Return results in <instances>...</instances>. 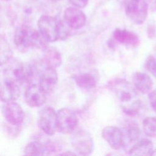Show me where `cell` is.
<instances>
[{
  "instance_id": "obj_1",
  "label": "cell",
  "mask_w": 156,
  "mask_h": 156,
  "mask_svg": "<svg viewBox=\"0 0 156 156\" xmlns=\"http://www.w3.org/2000/svg\"><path fill=\"white\" fill-rule=\"evenodd\" d=\"M108 86L119 101L124 113L130 116L138 113L141 108V102L138 98L137 90L134 86L122 79L112 80Z\"/></svg>"
},
{
  "instance_id": "obj_2",
  "label": "cell",
  "mask_w": 156,
  "mask_h": 156,
  "mask_svg": "<svg viewBox=\"0 0 156 156\" xmlns=\"http://www.w3.org/2000/svg\"><path fill=\"white\" fill-rule=\"evenodd\" d=\"M3 65L5 66L3 70L4 79L12 80L20 85L30 84L37 73V69L29 63L12 58Z\"/></svg>"
},
{
  "instance_id": "obj_3",
  "label": "cell",
  "mask_w": 156,
  "mask_h": 156,
  "mask_svg": "<svg viewBox=\"0 0 156 156\" xmlns=\"http://www.w3.org/2000/svg\"><path fill=\"white\" fill-rule=\"evenodd\" d=\"M13 43L20 49H26L32 48L43 49L48 43L38 30L30 27L23 26L15 31Z\"/></svg>"
},
{
  "instance_id": "obj_4",
  "label": "cell",
  "mask_w": 156,
  "mask_h": 156,
  "mask_svg": "<svg viewBox=\"0 0 156 156\" xmlns=\"http://www.w3.org/2000/svg\"><path fill=\"white\" fill-rule=\"evenodd\" d=\"M38 31L48 43L60 39V21L50 15H42L37 22Z\"/></svg>"
},
{
  "instance_id": "obj_5",
  "label": "cell",
  "mask_w": 156,
  "mask_h": 156,
  "mask_svg": "<svg viewBox=\"0 0 156 156\" xmlns=\"http://www.w3.org/2000/svg\"><path fill=\"white\" fill-rule=\"evenodd\" d=\"M71 143L74 149L80 155L90 154L94 149L93 137L84 129H79L72 133Z\"/></svg>"
},
{
  "instance_id": "obj_6",
  "label": "cell",
  "mask_w": 156,
  "mask_h": 156,
  "mask_svg": "<svg viewBox=\"0 0 156 156\" xmlns=\"http://www.w3.org/2000/svg\"><path fill=\"white\" fill-rule=\"evenodd\" d=\"M79 124L76 114L68 108H62L57 112V131L63 134L72 133Z\"/></svg>"
},
{
  "instance_id": "obj_7",
  "label": "cell",
  "mask_w": 156,
  "mask_h": 156,
  "mask_svg": "<svg viewBox=\"0 0 156 156\" xmlns=\"http://www.w3.org/2000/svg\"><path fill=\"white\" fill-rule=\"evenodd\" d=\"M148 8L145 0H129L126 5L125 13L132 23L141 24L147 16Z\"/></svg>"
},
{
  "instance_id": "obj_8",
  "label": "cell",
  "mask_w": 156,
  "mask_h": 156,
  "mask_svg": "<svg viewBox=\"0 0 156 156\" xmlns=\"http://www.w3.org/2000/svg\"><path fill=\"white\" fill-rule=\"evenodd\" d=\"M38 125L47 135H53L57 131V112L51 107H45L39 113Z\"/></svg>"
},
{
  "instance_id": "obj_9",
  "label": "cell",
  "mask_w": 156,
  "mask_h": 156,
  "mask_svg": "<svg viewBox=\"0 0 156 156\" xmlns=\"http://www.w3.org/2000/svg\"><path fill=\"white\" fill-rule=\"evenodd\" d=\"M4 103L1 111L5 121L13 126H20L24 119V112L22 107L15 101Z\"/></svg>"
},
{
  "instance_id": "obj_10",
  "label": "cell",
  "mask_w": 156,
  "mask_h": 156,
  "mask_svg": "<svg viewBox=\"0 0 156 156\" xmlns=\"http://www.w3.org/2000/svg\"><path fill=\"white\" fill-rule=\"evenodd\" d=\"M46 94L39 85L30 83L25 89L24 99L26 104L30 107H39L45 103Z\"/></svg>"
},
{
  "instance_id": "obj_11",
  "label": "cell",
  "mask_w": 156,
  "mask_h": 156,
  "mask_svg": "<svg viewBox=\"0 0 156 156\" xmlns=\"http://www.w3.org/2000/svg\"><path fill=\"white\" fill-rule=\"evenodd\" d=\"M38 82L39 86L46 94L51 93L58 82V75L55 68L44 65V68L39 74Z\"/></svg>"
},
{
  "instance_id": "obj_12",
  "label": "cell",
  "mask_w": 156,
  "mask_h": 156,
  "mask_svg": "<svg viewBox=\"0 0 156 156\" xmlns=\"http://www.w3.org/2000/svg\"><path fill=\"white\" fill-rule=\"evenodd\" d=\"M86 16L80 8L73 6L67 7L63 13V21L71 30L82 28L86 23Z\"/></svg>"
},
{
  "instance_id": "obj_13",
  "label": "cell",
  "mask_w": 156,
  "mask_h": 156,
  "mask_svg": "<svg viewBox=\"0 0 156 156\" xmlns=\"http://www.w3.org/2000/svg\"><path fill=\"white\" fill-rule=\"evenodd\" d=\"M102 136L111 148L119 150L124 146L122 131L115 126H108L102 130Z\"/></svg>"
},
{
  "instance_id": "obj_14",
  "label": "cell",
  "mask_w": 156,
  "mask_h": 156,
  "mask_svg": "<svg viewBox=\"0 0 156 156\" xmlns=\"http://www.w3.org/2000/svg\"><path fill=\"white\" fill-rule=\"evenodd\" d=\"M20 96V85L4 79L1 84V100L3 102L16 101Z\"/></svg>"
},
{
  "instance_id": "obj_15",
  "label": "cell",
  "mask_w": 156,
  "mask_h": 156,
  "mask_svg": "<svg viewBox=\"0 0 156 156\" xmlns=\"http://www.w3.org/2000/svg\"><path fill=\"white\" fill-rule=\"evenodd\" d=\"M113 37L116 41L127 46L135 48L140 43L138 35L127 29H116L113 33Z\"/></svg>"
},
{
  "instance_id": "obj_16",
  "label": "cell",
  "mask_w": 156,
  "mask_h": 156,
  "mask_svg": "<svg viewBox=\"0 0 156 156\" xmlns=\"http://www.w3.org/2000/svg\"><path fill=\"white\" fill-rule=\"evenodd\" d=\"M43 49V64L55 68L61 65L62 63V55L57 48L46 46Z\"/></svg>"
},
{
  "instance_id": "obj_17",
  "label": "cell",
  "mask_w": 156,
  "mask_h": 156,
  "mask_svg": "<svg viewBox=\"0 0 156 156\" xmlns=\"http://www.w3.org/2000/svg\"><path fill=\"white\" fill-rule=\"evenodd\" d=\"M133 86L137 91L143 94L148 93L152 87V80L146 74L136 72L132 77Z\"/></svg>"
},
{
  "instance_id": "obj_18",
  "label": "cell",
  "mask_w": 156,
  "mask_h": 156,
  "mask_svg": "<svg viewBox=\"0 0 156 156\" xmlns=\"http://www.w3.org/2000/svg\"><path fill=\"white\" fill-rule=\"evenodd\" d=\"M153 143L148 139H141L136 142L129 151L130 155H151Z\"/></svg>"
},
{
  "instance_id": "obj_19",
  "label": "cell",
  "mask_w": 156,
  "mask_h": 156,
  "mask_svg": "<svg viewBox=\"0 0 156 156\" xmlns=\"http://www.w3.org/2000/svg\"><path fill=\"white\" fill-rule=\"evenodd\" d=\"M74 80L76 85L83 90H91L96 87L95 77L90 73H83L76 76Z\"/></svg>"
},
{
  "instance_id": "obj_20",
  "label": "cell",
  "mask_w": 156,
  "mask_h": 156,
  "mask_svg": "<svg viewBox=\"0 0 156 156\" xmlns=\"http://www.w3.org/2000/svg\"><path fill=\"white\" fill-rule=\"evenodd\" d=\"M50 147L45 144L38 141H31L25 147L24 153L27 155H43L48 154Z\"/></svg>"
},
{
  "instance_id": "obj_21",
  "label": "cell",
  "mask_w": 156,
  "mask_h": 156,
  "mask_svg": "<svg viewBox=\"0 0 156 156\" xmlns=\"http://www.w3.org/2000/svg\"><path fill=\"white\" fill-rule=\"evenodd\" d=\"M122 133L124 135V146L126 143L129 144L137 141L141 134L139 127L134 123L128 124L124 129V130L122 131Z\"/></svg>"
},
{
  "instance_id": "obj_22",
  "label": "cell",
  "mask_w": 156,
  "mask_h": 156,
  "mask_svg": "<svg viewBox=\"0 0 156 156\" xmlns=\"http://www.w3.org/2000/svg\"><path fill=\"white\" fill-rule=\"evenodd\" d=\"M12 51L11 48L5 38H1V66L7 62L12 58Z\"/></svg>"
},
{
  "instance_id": "obj_23",
  "label": "cell",
  "mask_w": 156,
  "mask_h": 156,
  "mask_svg": "<svg viewBox=\"0 0 156 156\" xmlns=\"http://www.w3.org/2000/svg\"><path fill=\"white\" fill-rule=\"evenodd\" d=\"M143 128L145 134L152 138H156V118L147 117L143 120Z\"/></svg>"
},
{
  "instance_id": "obj_24",
  "label": "cell",
  "mask_w": 156,
  "mask_h": 156,
  "mask_svg": "<svg viewBox=\"0 0 156 156\" xmlns=\"http://www.w3.org/2000/svg\"><path fill=\"white\" fill-rule=\"evenodd\" d=\"M146 69L156 78V59L152 55H149L145 63Z\"/></svg>"
},
{
  "instance_id": "obj_25",
  "label": "cell",
  "mask_w": 156,
  "mask_h": 156,
  "mask_svg": "<svg viewBox=\"0 0 156 156\" xmlns=\"http://www.w3.org/2000/svg\"><path fill=\"white\" fill-rule=\"evenodd\" d=\"M147 34V37L151 40L156 37V24L154 21H151L148 23Z\"/></svg>"
},
{
  "instance_id": "obj_26",
  "label": "cell",
  "mask_w": 156,
  "mask_h": 156,
  "mask_svg": "<svg viewBox=\"0 0 156 156\" xmlns=\"http://www.w3.org/2000/svg\"><path fill=\"white\" fill-rule=\"evenodd\" d=\"M69 1L73 6L80 9L86 7L89 0H69Z\"/></svg>"
},
{
  "instance_id": "obj_27",
  "label": "cell",
  "mask_w": 156,
  "mask_h": 156,
  "mask_svg": "<svg viewBox=\"0 0 156 156\" xmlns=\"http://www.w3.org/2000/svg\"><path fill=\"white\" fill-rule=\"evenodd\" d=\"M149 101L152 109L156 112V90L151 92L148 96Z\"/></svg>"
},
{
  "instance_id": "obj_28",
  "label": "cell",
  "mask_w": 156,
  "mask_h": 156,
  "mask_svg": "<svg viewBox=\"0 0 156 156\" xmlns=\"http://www.w3.org/2000/svg\"><path fill=\"white\" fill-rule=\"evenodd\" d=\"M148 7L153 12H156V0H145Z\"/></svg>"
},
{
  "instance_id": "obj_29",
  "label": "cell",
  "mask_w": 156,
  "mask_h": 156,
  "mask_svg": "<svg viewBox=\"0 0 156 156\" xmlns=\"http://www.w3.org/2000/svg\"><path fill=\"white\" fill-rule=\"evenodd\" d=\"M151 155H156V149L152 151V152L151 153Z\"/></svg>"
},
{
  "instance_id": "obj_30",
  "label": "cell",
  "mask_w": 156,
  "mask_h": 156,
  "mask_svg": "<svg viewBox=\"0 0 156 156\" xmlns=\"http://www.w3.org/2000/svg\"><path fill=\"white\" fill-rule=\"evenodd\" d=\"M3 1H9L10 0H3Z\"/></svg>"
},
{
  "instance_id": "obj_31",
  "label": "cell",
  "mask_w": 156,
  "mask_h": 156,
  "mask_svg": "<svg viewBox=\"0 0 156 156\" xmlns=\"http://www.w3.org/2000/svg\"><path fill=\"white\" fill-rule=\"evenodd\" d=\"M52 1H60V0H52Z\"/></svg>"
}]
</instances>
